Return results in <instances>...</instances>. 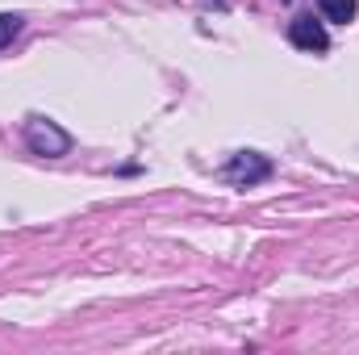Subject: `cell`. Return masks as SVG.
Returning a JSON list of instances; mask_svg holds the SVG:
<instances>
[{
    "instance_id": "cell-1",
    "label": "cell",
    "mask_w": 359,
    "mask_h": 355,
    "mask_svg": "<svg viewBox=\"0 0 359 355\" xmlns=\"http://www.w3.org/2000/svg\"><path fill=\"white\" fill-rule=\"evenodd\" d=\"M25 142H29V151L34 155H67L72 151V134L67 130H59L55 121H46V117H34V121H25Z\"/></svg>"
},
{
    "instance_id": "cell-2",
    "label": "cell",
    "mask_w": 359,
    "mask_h": 355,
    "mask_svg": "<svg viewBox=\"0 0 359 355\" xmlns=\"http://www.w3.org/2000/svg\"><path fill=\"white\" fill-rule=\"evenodd\" d=\"M271 176V163L264 155H255V151H238L226 168H222V180L226 184H238V188H251V184H259V180Z\"/></svg>"
},
{
    "instance_id": "cell-3",
    "label": "cell",
    "mask_w": 359,
    "mask_h": 355,
    "mask_svg": "<svg viewBox=\"0 0 359 355\" xmlns=\"http://www.w3.org/2000/svg\"><path fill=\"white\" fill-rule=\"evenodd\" d=\"M288 38H292V46H301V51H313V55H322V51L330 46V34H326V25H322V21H313V17H297V21L288 25Z\"/></svg>"
},
{
    "instance_id": "cell-4",
    "label": "cell",
    "mask_w": 359,
    "mask_h": 355,
    "mask_svg": "<svg viewBox=\"0 0 359 355\" xmlns=\"http://www.w3.org/2000/svg\"><path fill=\"white\" fill-rule=\"evenodd\" d=\"M318 4H322V17L326 21H343V25L355 21V13H359L355 0H318Z\"/></svg>"
},
{
    "instance_id": "cell-5",
    "label": "cell",
    "mask_w": 359,
    "mask_h": 355,
    "mask_svg": "<svg viewBox=\"0 0 359 355\" xmlns=\"http://www.w3.org/2000/svg\"><path fill=\"white\" fill-rule=\"evenodd\" d=\"M17 29H21V17H17V13H0V51L13 42Z\"/></svg>"
}]
</instances>
